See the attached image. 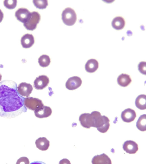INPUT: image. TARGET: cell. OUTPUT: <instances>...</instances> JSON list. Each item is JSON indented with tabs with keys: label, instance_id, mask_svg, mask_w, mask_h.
Masks as SVG:
<instances>
[{
	"label": "cell",
	"instance_id": "obj_1",
	"mask_svg": "<svg viewBox=\"0 0 146 164\" xmlns=\"http://www.w3.org/2000/svg\"><path fill=\"white\" fill-rule=\"evenodd\" d=\"M25 98L18 93L15 82L6 80L0 82V117L10 119L26 112Z\"/></svg>",
	"mask_w": 146,
	"mask_h": 164
},
{
	"label": "cell",
	"instance_id": "obj_2",
	"mask_svg": "<svg viewBox=\"0 0 146 164\" xmlns=\"http://www.w3.org/2000/svg\"><path fill=\"white\" fill-rule=\"evenodd\" d=\"M62 19L63 23L68 26L73 25L77 20V16L75 11L72 9L67 7L62 11Z\"/></svg>",
	"mask_w": 146,
	"mask_h": 164
},
{
	"label": "cell",
	"instance_id": "obj_3",
	"mask_svg": "<svg viewBox=\"0 0 146 164\" xmlns=\"http://www.w3.org/2000/svg\"><path fill=\"white\" fill-rule=\"evenodd\" d=\"M79 120L81 125L84 128H89L91 127H94L95 121L94 111L90 113H84L81 114Z\"/></svg>",
	"mask_w": 146,
	"mask_h": 164
},
{
	"label": "cell",
	"instance_id": "obj_4",
	"mask_svg": "<svg viewBox=\"0 0 146 164\" xmlns=\"http://www.w3.org/2000/svg\"><path fill=\"white\" fill-rule=\"evenodd\" d=\"M24 103L27 108L34 111L39 109L44 105L41 100L33 97L25 98Z\"/></svg>",
	"mask_w": 146,
	"mask_h": 164
},
{
	"label": "cell",
	"instance_id": "obj_5",
	"mask_svg": "<svg viewBox=\"0 0 146 164\" xmlns=\"http://www.w3.org/2000/svg\"><path fill=\"white\" fill-rule=\"evenodd\" d=\"M40 19V14L36 11H33L31 12L29 18L26 22L23 24V26L27 30L33 31L36 28Z\"/></svg>",
	"mask_w": 146,
	"mask_h": 164
},
{
	"label": "cell",
	"instance_id": "obj_6",
	"mask_svg": "<svg viewBox=\"0 0 146 164\" xmlns=\"http://www.w3.org/2000/svg\"><path fill=\"white\" fill-rule=\"evenodd\" d=\"M49 82V78L45 75L37 77L34 81V87L37 90H42L48 86Z\"/></svg>",
	"mask_w": 146,
	"mask_h": 164
},
{
	"label": "cell",
	"instance_id": "obj_7",
	"mask_svg": "<svg viewBox=\"0 0 146 164\" xmlns=\"http://www.w3.org/2000/svg\"><path fill=\"white\" fill-rule=\"evenodd\" d=\"M31 14L29 10L25 8L19 9L15 13V16L19 21L23 24L27 22Z\"/></svg>",
	"mask_w": 146,
	"mask_h": 164
},
{
	"label": "cell",
	"instance_id": "obj_8",
	"mask_svg": "<svg viewBox=\"0 0 146 164\" xmlns=\"http://www.w3.org/2000/svg\"><path fill=\"white\" fill-rule=\"evenodd\" d=\"M33 90L32 86L29 83L22 82L17 86V91L21 96L28 97Z\"/></svg>",
	"mask_w": 146,
	"mask_h": 164
},
{
	"label": "cell",
	"instance_id": "obj_9",
	"mask_svg": "<svg viewBox=\"0 0 146 164\" xmlns=\"http://www.w3.org/2000/svg\"><path fill=\"white\" fill-rule=\"evenodd\" d=\"M82 82L81 79L80 77L73 76L68 79L66 83V87L69 90H75L81 86Z\"/></svg>",
	"mask_w": 146,
	"mask_h": 164
},
{
	"label": "cell",
	"instance_id": "obj_10",
	"mask_svg": "<svg viewBox=\"0 0 146 164\" xmlns=\"http://www.w3.org/2000/svg\"><path fill=\"white\" fill-rule=\"evenodd\" d=\"M136 117V113L134 110L130 108L126 109L123 111L121 117L124 122L130 123L133 121Z\"/></svg>",
	"mask_w": 146,
	"mask_h": 164
},
{
	"label": "cell",
	"instance_id": "obj_11",
	"mask_svg": "<svg viewBox=\"0 0 146 164\" xmlns=\"http://www.w3.org/2000/svg\"><path fill=\"white\" fill-rule=\"evenodd\" d=\"M123 148L127 153L130 154H134L138 150V145L134 141L127 140L123 144Z\"/></svg>",
	"mask_w": 146,
	"mask_h": 164
},
{
	"label": "cell",
	"instance_id": "obj_12",
	"mask_svg": "<svg viewBox=\"0 0 146 164\" xmlns=\"http://www.w3.org/2000/svg\"><path fill=\"white\" fill-rule=\"evenodd\" d=\"M52 110L50 107L44 105L39 109L34 111L35 116L39 118H47L52 113Z\"/></svg>",
	"mask_w": 146,
	"mask_h": 164
},
{
	"label": "cell",
	"instance_id": "obj_13",
	"mask_svg": "<svg viewBox=\"0 0 146 164\" xmlns=\"http://www.w3.org/2000/svg\"><path fill=\"white\" fill-rule=\"evenodd\" d=\"M21 42L23 48H29L31 47L34 43L35 40L34 36L31 34H25L21 37Z\"/></svg>",
	"mask_w": 146,
	"mask_h": 164
},
{
	"label": "cell",
	"instance_id": "obj_14",
	"mask_svg": "<svg viewBox=\"0 0 146 164\" xmlns=\"http://www.w3.org/2000/svg\"><path fill=\"white\" fill-rule=\"evenodd\" d=\"M91 162L93 164H111L110 159L104 153L94 156L92 158Z\"/></svg>",
	"mask_w": 146,
	"mask_h": 164
},
{
	"label": "cell",
	"instance_id": "obj_15",
	"mask_svg": "<svg viewBox=\"0 0 146 164\" xmlns=\"http://www.w3.org/2000/svg\"><path fill=\"white\" fill-rule=\"evenodd\" d=\"M35 144L36 148L42 151L46 150L50 146L49 141L44 137L38 138L36 140Z\"/></svg>",
	"mask_w": 146,
	"mask_h": 164
},
{
	"label": "cell",
	"instance_id": "obj_16",
	"mask_svg": "<svg viewBox=\"0 0 146 164\" xmlns=\"http://www.w3.org/2000/svg\"><path fill=\"white\" fill-rule=\"evenodd\" d=\"M99 67V63L98 61L95 59H92L88 60L86 63L85 68L88 72L92 73L95 72Z\"/></svg>",
	"mask_w": 146,
	"mask_h": 164
},
{
	"label": "cell",
	"instance_id": "obj_17",
	"mask_svg": "<svg viewBox=\"0 0 146 164\" xmlns=\"http://www.w3.org/2000/svg\"><path fill=\"white\" fill-rule=\"evenodd\" d=\"M111 24L114 29L116 30H120L123 29L125 26V21L122 17L116 16L112 20Z\"/></svg>",
	"mask_w": 146,
	"mask_h": 164
},
{
	"label": "cell",
	"instance_id": "obj_18",
	"mask_svg": "<svg viewBox=\"0 0 146 164\" xmlns=\"http://www.w3.org/2000/svg\"><path fill=\"white\" fill-rule=\"evenodd\" d=\"M117 82L118 84L120 86L125 87L131 83V79L129 75L122 73L118 76Z\"/></svg>",
	"mask_w": 146,
	"mask_h": 164
},
{
	"label": "cell",
	"instance_id": "obj_19",
	"mask_svg": "<svg viewBox=\"0 0 146 164\" xmlns=\"http://www.w3.org/2000/svg\"><path fill=\"white\" fill-rule=\"evenodd\" d=\"M146 95L145 94H140L136 98L135 104L137 108L140 110H144L146 109Z\"/></svg>",
	"mask_w": 146,
	"mask_h": 164
},
{
	"label": "cell",
	"instance_id": "obj_20",
	"mask_svg": "<svg viewBox=\"0 0 146 164\" xmlns=\"http://www.w3.org/2000/svg\"><path fill=\"white\" fill-rule=\"evenodd\" d=\"M137 128L140 131H145L146 130V115L143 114L141 115L138 119L136 123Z\"/></svg>",
	"mask_w": 146,
	"mask_h": 164
},
{
	"label": "cell",
	"instance_id": "obj_21",
	"mask_svg": "<svg viewBox=\"0 0 146 164\" xmlns=\"http://www.w3.org/2000/svg\"><path fill=\"white\" fill-rule=\"evenodd\" d=\"M39 65L43 67H48L50 62L49 57L46 55H43L40 56L38 59Z\"/></svg>",
	"mask_w": 146,
	"mask_h": 164
},
{
	"label": "cell",
	"instance_id": "obj_22",
	"mask_svg": "<svg viewBox=\"0 0 146 164\" xmlns=\"http://www.w3.org/2000/svg\"><path fill=\"white\" fill-rule=\"evenodd\" d=\"M33 3L36 8L39 9H45L48 5L47 0H33Z\"/></svg>",
	"mask_w": 146,
	"mask_h": 164
},
{
	"label": "cell",
	"instance_id": "obj_23",
	"mask_svg": "<svg viewBox=\"0 0 146 164\" xmlns=\"http://www.w3.org/2000/svg\"><path fill=\"white\" fill-rule=\"evenodd\" d=\"M17 0H5L3 1L4 6L9 9H15L17 5Z\"/></svg>",
	"mask_w": 146,
	"mask_h": 164
},
{
	"label": "cell",
	"instance_id": "obj_24",
	"mask_svg": "<svg viewBox=\"0 0 146 164\" xmlns=\"http://www.w3.org/2000/svg\"><path fill=\"white\" fill-rule=\"evenodd\" d=\"M138 70L140 72L144 75H146V62L145 61L140 62L138 65Z\"/></svg>",
	"mask_w": 146,
	"mask_h": 164
},
{
	"label": "cell",
	"instance_id": "obj_25",
	"mask_svg": "<svg viewBox=\"0 0 146 164\" xmlns=\"http://www.w3.org/2000/svg\"><path fill=\"white\" fill-rule=\"evenodd\" d=\"M29 164V159L26 157H23L20 158L17 160L16 164L22 163Z\"/></svg>",
	"mask_w": 146,
	"mask_h": 164
},
{
	"label": "cell",
	"instance_id": "obj_26",
	"mask_svg": "<svg viewBox=\"0 0 146 164\" xmlns=\"http://www.w3.org/2000/svg\"><path fill=\"white\" fill-rule=\"evenodd\" d=\"M4 14L1 9H0V23L1 22L3 18Z\"/></svg>",
	"mask_w": 146,
	"mask_h": 164
},
{
	"label": "cell",
	"instance_id": "obj_27",
	"mask_svg": "<svg viewBox=\"0 0 146 164\" xmlns=\"http://www.w3.org/2000/svg\"><path fill=\"white\" fill-rule=\"evenodd\" d=\"M2 76L0 73V81L2 79Z\"/></svg>",
	"mask_w": 146,
	"mask_h": 164
}]
</instances>
